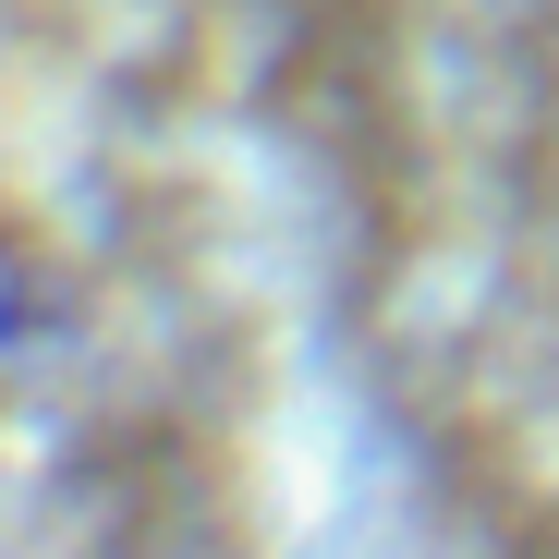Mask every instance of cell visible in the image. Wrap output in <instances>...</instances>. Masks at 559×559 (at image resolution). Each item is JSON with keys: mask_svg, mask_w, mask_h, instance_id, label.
Segmentation results:
<instances>
[{"mask_svg": "<svg viewBox=\"0 0 559 559\" xmlns=\"http://www.w3.org/2000/svg\"><path fill=\"white\" fill-rule=\"evenodd\" d=\"M37 341H49V280H37V255L0 231V390L37 365Z\"/></svg>", "mask_w": 559, "mask_h": 559, "instance_id": "obj_1", "label": "cell"}]
</instances>
